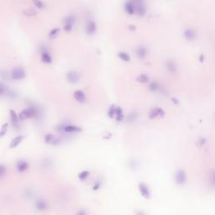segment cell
<instances>
[{"instance_id": "5", "label": "cell", "mask_w": 215, "mask_h": 215, "mask_svg": "<svg viewBox=\"0 0 215 215\" xmlns=\"http://www.w3.org/2000/svg\"><path fill=\"white\" fill-rule=\"evenodd\" d=\"M75 21H76V18L73 15H69L67 17H66L64 22V30L66 32H71L73 28Z\"/></svg>"}, {"instance_id": "35", "label": "cell", "mask_w": 215, "mask_h": 215, "mask_svg": "<svg viewBox=\"0 0 215 215\" xmlns=\"http://www.w3.org/2000/svg\"><path fill=\"white\" fill-rule=\"evenodd\" d=\"M1 136H2V134H1V132H0V137H1Z\"/></svg>"}, {"instance_id": "14", "label": "cell", "mask_w": 215, "mask_h": 215, "mask_svg": "<svg viewBox=\"0 0 215 215\" xmlns=\"http://www.w3.org/2000/svg\"><path fill=\"white\" fill-rule=\"evenodd\" d=\"M35 208L40 211H45L48 208V204L43 198H39L35 202Z\"/></svg>"}, {"instance_id": "3", "label": "cell", "mask_w": 215, "mask_h": 215, "mask_svg": "<svg viewBox=\"0 0 215 215\" xmlns=\"http://www.w3.org/2000/svg\"><path fill=\"white\" fill-rule=\"evenodd\" d=\"M44 140L46 144H51V145H58L62 143V140L54 136L52 134H46L44 136Z\"/></svg>"}, {"instance_id": "28", "label": "cell", "mask_w": 215, "mask_h": 215, "mask_svg": "<svg viewBox=\"0 0 215 215\" xmlns=\"http://www.w3.org/2000/svg\"><path fill=\"white\" fill-rule=\"evenodd\" d=\"M114 115H115V106L111 105L110 108H108V116L111 119H113Z\"/></svg>"}, {"instance_id": "34", "label": "cell", "mask_w": 215, "mask_h": 215, "mask_svg": "<svg viewBox=\"0 0 215 215\" xmlns=\"http://www.w3.org/2000/svg\"><path fill=\"white\" fill-rule=\"evenodd\" d=\"M130 29L132 30V31H134V30H135V26H133V25H130Z\"/></svg>"}, {"instance_id": "19", "label": "cell", "mask_w": 215, "mask_h": 215, "mask_svg": "<svg viewBox=\"0 0 215 215\" xmlns=\"http://www.w3.org/2000/svg\"><path fill=\"white\" fill-rule=\"evenodd\" d=\"M118 57H119V59H121L122 61H124V62H130V55H129L128 53H126V52H125V51H120V52H119V54H118Z\"/></svg>"}, {"instance_id": "11", "label": "cell", "mask_w": 215, "mask_h": 215, "mask_svg": "<svg viewBox=\"0 0 215 215\" xmlns=\"http://www.w3.org/2000/svg\"><path fill=\"white\" fill-rule=\"evenodd\" d=\"M135 14H137L139 17H144L145 14H146V6L145 3H140V4H136L135 5Z\"/></svg>"}, {"instance_id": "22", "label": "cell", "mask_w": 215, "mask_h": 215, "mask_svg": "<svg viewBox=\"0 0 215 215\" xmlns=\"http://www.w3.org/2000/svg\"><path fill=\"white\" fill-rule=\"evenodd\" d=\"M23 13H24L25 15L28 16V17H33V16H35L37 14V12L33 9H25V10L23 11Z\"/></svg>"}, {"instance_id": "27", "label": "cell", "mask_w": 215, "mask_h": 215, "mask_svg": "<svg viewBox=\"0 0 215 215\" xmlns=\"http://www.w3.org/2000/svg\"><path fill=\"white\" fill-rule=\"evenodd\" d=\"M0 76L3 78V80H5V81H9L10 78H11V76H10V74L7 71H0Z\"/></svg>"}, {"instance_id": "16", "label": "cell", "mask_w": 215, "mask_h": 215, "mask_svg": "<svg viewBox=\"0 0 215 215\" xmlns=\"http://www.w3.org/2000/svg\"><path fill=\"white\" fill-rule=\"evenodd\" d=\"M166 66H167V71L172 72V73L176 72V71H177V65L172 60H168L166 63Z\"/></svg>"}, {"instance_id": "1", "label": "cell", "mask_w": 215, "mask_h": 215, "mask_svg": "<svg viewBox=\"0 0 215 215\" xmlns=\"http://www.w3.org/2000/svg\"><path fill=\"white\" fill-rule=\"evenodd\" d=\"M40 114H41V110L34 106H30L21 111L19 114V118L20 120H25V119H32V118L37 119V118H40Z\"/></svg>"}, {"instance_id": "33", "label": "cell", "mask_w": 215, "mask_h": 215, "mask_svg": "<svg viewBox=\"0 0 215 215\" xmlns=\"http://www.w3.org/2000/svg\"><path fill=\"white\" fill-rule=\"evenodd\" d=\"M76 215H86V212L84 211V210H80V211H78V213H76Z\"/></svg>"}, {"instance_id": "31", "label": "cell", "mask_w": 215, "mask_h": 215, "mask_svg": "<svg viewBox=\"0 0 215 215\" xmlns=\"http://www.w3.org/2000/svg\"><path fill=\"white\" fill-rule=\"evenodd\" d=\"M123 114V110L120 107H115V115L117 116H119V115H122Z\"/></svg>"}, {"instance_id": "23", "label": "cell", "mask_w": 215, "mask_h": 215, "mask_svg": "<svg viewBox=\"0 0 215 215\" xmlns=\"http://www.w3.org/2000/svg\"><path fill=\"white\" fill-rule=\"evenodd\" d=\"M32 2H33L34 5L36 7L37 9H44L45 8V4L41 0H32Z\"/></svg>"}, {"instance_id": "6", "label": "cell", "mask_w": 215, "mask_h": 215, "mask_svg": "<svg viewBox=\"0 0 215 215\" xmlns=\"http://www.w3.org/2000/svg\"><path fill=\"white\" fill-rule=\"evenodd\" d=\"M66 79L71 84H76L79 82L80 75L75 71H69L66 74Z\"/></svg>"}, {"instance_id": "25", "label": "cell", "mask_w": 215, "mask_h": 215, "mask_svg": "<svg viewBox=\"0 0 215 215\" xmlns=\"http://www.w3.org/2000/svg\"><path fill=\"white\" fill-rule=\"evenodd\" d=\"M60 33V29L59 28H54L51 30L50 33H49V38L50 39H54L58 35V34Z\"/></svg>"}, {"instance_id": "7", "label": "cell", "mask_w": 215, "mask_h": 215, "mask_svg": "<svg viewBox=\"0 0 215 215\" xmlns=\"http://www.w3.org/2000/svg\"><path fill=\"white\" fill-rule=\"evenodd\" d=\"M183 35L188 41H193L197 38V31L193 28L186 29L183 32Z\"/></svg>"}, {"instance_id": "10", "label": "cell", "mask_w": 215, "mask_h": 215, "mask_svg": "<svg viewBox=\"0 0 215 215\" xmlns=\"http://www.w3.org/2000/svg\"><path fill=\"white\" fill-rule=\"evenodd\" d=\"M97 30V25L96 23L93 21V20H89L86 25V33L88 35H93L95 34V32Z\"/></svg>"}, {"instance_id": "9", "label": "cell", "mask_w": 215, "mask_h": 215, "mask_svg": "<svg viewBox=\"0 0 215 215\" xmlns=\"http://www.w3.org/2000/svg\"><path fill=\"white\" fill-rule=\"evenodd\" d=\"M135 54L139 59L143 60L146 57V56H147L148 50L146 47H144V45H140V46H138V47L136 48Z\"/></svg>"}, {"instance_id": "2", "label": "cell", "mask_w": 215, "mask_h": 215, "mask_svg": "<svg viewBox=\"0 0 215 215\" xmlns=\"http://www.w3.org/2000/svg\"><path fill=\"white\" fill-rule=\"evenodd\" d=\"M26 76L25 71V69L20 66H17V67H14L13 70L10 72V76H11V79L14 80V81H19V80L24 79Z\"/></svg>"}, {"instance_id": "4", "label": "cell", "mask_w": 215, "mask_h": 215, "mask_svg": "<svg viewBox=\"0 0 215 215\" xmlns=\"http://www.w3.org/2000/svg\"><path fill=\"white\" fill-rule=\"evenodd\" d=\"M9 114H10V120H11L12 126L16 130H19L20 129V119L19 118V115H17V113H15V111L13 110V109H10Z\"/></svg>"}, {"instance_id": "12", "label": "cell", "mask_w": 215, "mask_h": 215, "mask_svg": "<svg viewBox=\"0 0 215 215\" xmlns=\"http://www.w3.org/2000/svg\"><path fill=\"white\" fill-rule=\"evenodd\" d=\"M165 112L164 110L161 108H155L151 109L150 112V119H156L157 117H162L164 116Z\"/></svg>"}, {"instance_id": "17", "label": "cell", "mask_w": 215, "mask_h": 215, "mask_svg": "<svg viewBox=\"0 0 215 215\" xmlns=\"http://www.w3.org/2000/svg\"><path fill=\"white\" fill-rule=\"evenodd\" d=\"M23 140H24V136L23 135L16 136L15 138H14V139L12 140L11 143H10V144H9V148L14 149V148L17 147L18 145L22 142Z\"/></svg>"}, {"instance_id": "30", "label": "cell", "mask_w": 215, "mask_h": 215, "mask_svg": "<svg viewBox=\"0 0 215 215\" xmlns=\"http://www.w3.org/2000/svg\"><path fill=\"white\" fill-rule=\"evenodd\" d=\"M6 174V167L3 165H0V177H3Z\"/></svg>"}, {"instance_id": "32", "label": "cell", "mask_w": 215, "mask_h": 215, "mask_svg": "<svg viewBox=\"0 0 215 215\" xmlns=\"http://www.w3.org/2000/svg\"><path fill=\"white\" fill-rule=\"evenodd\" d=\"M101 184H102V182L100 181H97L95 183H94V187H93V189L94 190H98L99 189V187H101Z\"/></svg>"}, {"instance_id": "18", "label": "cell", "mask_w": 215, "mask_h": 215, "mask_svg": "<svg viewBox=\"0 0 215 215\" xmlns=\"http://www.w3.org/2000/svg\"><path fill=\"white\" fill-rule=\"evenodd\" d=\"M41 61L46 64H51V63H52V57L49 54V52H42L41 53Z\"/></svg>"}, {"instance_id": "8", "label": "cell", "mask_w": 215, "mask_h": 215, "mask_svg": "<svg viewBox=\"0 0 215 215\" xmlns=\"http://www.w3.org/2000/svg\"><path fill=\"white\" fill-rule=\"evenodd\" d=\"M29 167H30V165L25 160H20L16 162V170L19 172H25L28 170Z\"/></svg>"}, {"instance_id": "15", "label": "cell", "mask_w": 215, "mask_h": 215, "mask_svg": "<svg viewBox=\"0 0 215 215\" xmlns=\"http://www.w3.org/2000/svg\"><path fill=\"white\" fill-rule=\"evenodd\" d=\"M125 11L127 12V14H129L130 15H133V14H135V7L131 0H128L127 2L125 3Z\"/></svg>"}, {"instance_id": "26", "label": "cell", "mask_w": 215, "mask_h": 215, "mask_svg": "<svg viewBox=\"0 0 215 215\" xmlns=\"http://www.w3.org/2000/svg\"><path fill=\"white\" fill-rule=\"evenodd\" d=\"M9 91L7 86L3 83L2 82H0V96H3V95H6L7 92Z\"/></svg>"}, {"instance_id": "20", "label": "cell", "mask_w": 215, "mask_h": 215, "mask_svg": "<svg viewBox=\"0 0 215 215\" xmlns=\"http://www.w3.org/2000/svg\"><path fill=\"white\" fill-rule=\"evenodd\" d=\"M137 82L140 83H147L149 82V76L145 74H140V76H137Z\"/></svg>"}, {"instance_id": "13", "label": "cell", "mask_w": 215, "mask_h": 215, "mask_svg": "<svg viewBox=\"0 0 215 215\" xmlns=\"http://www.w3.org/2000/svg\"><path fill=\"white\" fill-rule=\"evenodd\" d=\"M74 98L80 103H84L86 102V94L82 90H76L73 94Z\"/></svg>"}, {"instance_id": "29", "label": "cell", "mask_w": 215, "mask_h": 215, "mask_svg": "<svg viewBox=\"0 0 215 215\" xmlns=\"http://www.w3.org/2000/svg\"><path fill=\"white\" fill-rule=\"evenodd\" d=\"M8 128H9V124L8 123H5L2 125V128H1V130L0 132L2 134V136L5 135V134L7 133V130H8Z\"/></svg>"}, {"instance_id": "24", "label": "cell", "mask_w": 215, "mask_h": 215, "mask_svg": "<svg viewBox=\"0 0 215 215\" xmlns=\"http://www.w3.org/2000/svg\"><path fill=\"white\" fill-rule=\"evenodd\" d=\"M160 88V85H159L158 82H151L149 84V89L151 92H157Z\"/></svg>"}, {"instance_id": "21", "label": "cell", "mask_w": 215, "mask_h": 215, "mask_svg": "<svg viewBox=\"0 0 215 215\" xmlns=\"http://www.w3.org/2000/svg\"><path fill=\"white\" fill-rule=\"evenodd\" d=\"M90 175V172L88 171H82L78 174V179L80 181H85Z\"/></svg>"}]
</instances>
